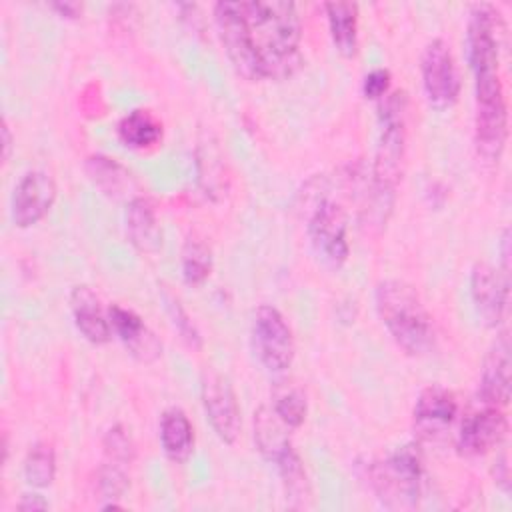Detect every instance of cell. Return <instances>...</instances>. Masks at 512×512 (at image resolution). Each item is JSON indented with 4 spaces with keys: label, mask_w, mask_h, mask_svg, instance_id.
I'll list each match as a JSON object with an SVG mask.
<instances>
[{
    "label": "cell",
    "mask_w": 512,
    "mask_h": 512,
    "mask_svg": "<svg viewBox=\"0 0 512 512\" xmlns=\"http://www.w3.org/2000/svg\"><path fill=\"white\" fill-rule=\"evenodd\" d=\"M214 22L232 66L246 80H284L302 64V24L292 2H218Z\"/></svg>",
    "instance_id": "1"
},
{
    "label": "cell",
    "mask_w": 512,
    "mask_h": 512,
    "mask_svg": "<svg viewBox=\"0 0 512 512\" xmlns=\"http://www.w3.org/2000/svg\"><path fill=\"white\" fill-rule=\"evenodd\" d=\"M406 110L408 98L404 90L386 94L380 104V136L372 166V208L370 216L382 226L392 210L396 186L402 174V158L406 148Z\"/></svg>",
    "instance_id": "2"
},
{
    "label": "cell",
    "mask_w": 512,
    "mask_h": 512,
    "mask_svg": "<svg viewBox=\"0 0 512 512\" xmlns=\"http://www.w3.org/2000/svg\"><path fill=\"white\" fill-rule=\"evenodd\" d=\"M374 300L384 328L406 354L424 356L434 348V322L414 286L404 280H382Z\"/></svg>",
    "instance_id": "3"
},
{
    "label": "cell",
    "mask_w": 512,
    "mask_h": 512,
    "mask_svg": "<svg viewBox=\"0 0 512 512\" xmlns=\"http://www.w3.org/2000/svg\"><path fill=\"white\" fill-rule=\"evenodd\" d=\"M424 484V458L416 444L396 448L384 460L370 466V486L390 510H412Z\"/></svg>",
    "instance_id": "4"
},
{
    "label": "cell",
    "mask_w": 512,
    "mask_h": 512,
    "mask_svg": "<svg viewBox=\"0 0 512 512\" xmlns=\"http://www.w3.org/2000/svg\"><path fill=\"white\" fill-rule=\"evenodd\" d=\"M474 84H476V114H474L476 154L488 164H498L508 138V106H506L504 86L498 72L476 76Z\"/></svg>",
    "instance_id": "5"
},
{
    "label": "cell",
    "mask_w": 512,
    "mask_h": 512,
    "mask_svg": "<svg viewBox=\"0 0 512 512\" xmlns=\"http://www.w3.org/2000/svg\"><path fill=\"white\" fill-rule=\"evenodd\" d=\"M502 18L492 4H474L466 24V58L476 76L498 72Z\"/></svg>",
    "instance_id": "6"
},
{
    "label": "cell",
    "mask_w": 512,
    "mask_h": 512,
    "mask_svg": "<svg viewBox=\"0 0 512 512\" xmlns=\"http://www.w3.org/2000/svg\"><path fill=\"white\" fill-rule=\"evenodd\" d=\"M252 342L260 362L270 372H284L294 360V336L282 312L270 304H262L252 316Z\"/></svg>",
    "instance_id": "7"
},
{
    "label": "cell",
    "mask_w": 512,
    "mask_h": 512,
    "mask_svg": "<svg viewBox=\"0 0 512 512\" xmlns=\"http://www.w3.org/2000/svg\"><path fill=\"white\" fill-rule=\"evenodd\" d=\"M420 72L428 104L434 110H450L460 96V76L446 40L434 38L426 44L420 60Z\"/></svg>",
    "instance_id": "8"
},
{
    "label": "cell",
    "mask_w": 512,
    "mask_h": 512,
    "mask_svg": "<svg viewBox=\"0 0 512 512\" xmlns=\"http://www.w3.org/2000/svg\"><path fill=\"white\" fill-rule=\"evenodd\" d=\"M308 238L316 256L326 266H342L350 252L344 208L332 200H320L308 220Z\"/></svg>",
    "instance_id": "9"
},
{
    "label": "cell",
    "mask_w": 512,
    "mask_h": 512,
    "mask_svg": "<svg viewBox=\"0 0 512 512\" xmlns=\"http://www.w3.org/2000/svg\"><path fill=\"white\" fill-rule=\"evenodd\" d=\"M200 398L206 418L224 444H234L240 434V406L230 380L206 368L200 378Z\"/></svg>",
    "instance_id": "10"
},
{
    "label": "cell",
    "mask_w": 512,
    "mask_h": 512,
    "mask_svg": "<svg viewBox=\"0 0 512 512\" xmlns=\"http://www.w3.org/2000/svg\"><path fill=\"white\" fill-rule=\"evenodd\" d=\"M56 182L46 170H28L14 186L10 200L12 222L18 228L38 224L56 200Z\"/></svg>",
    "instance_id": "11"
},
{
    "label": "cell",
    "mask_w": 512,
    "mask_h": 512,
    "mask_svg": "<svg viewBox=\"0 0 512 512\" xmlns=\"http://www.w3.org/2000/svg\"><path fill=\"white\" fill-rule=\"evenodd\" d=\"M508 274L502 270L478 262L470 272V296L478 318L488 326L496 328L504 322L508 310Z\"/></svg>",
    "instance_id": "12"
},
{
    "label": "cell",
    "mask_w": 512,
    "mask_h": 512,
    "mask_svg": "<svg viewBox=\"0 0 512 512\" xmlns=\"http://www.w3.org/2000/svg\"><path fill=\"white\" fill-rule=\"evenodd\" d=\"M458 416V400L452 390L432 384L424 388L414 404L412 420L420 440L436 442L446 436Z\"/></svg>",
    "instance_id": "13"
},
{
    "label": "cell",
    "mask_w": 512,
    "mask_h": 512,
    "mask_svg": "<svg viewBox=\"0 0 512 512\" xmlns=\"http://www.w3.org/2000/svg\"><path fill=\"white\" fill-rule=\"evenodd\" d=\"M506 432L508 420L502 408L482 404V408L464 416L456 436V448L462 456L468 458L482 456L496 448L504 440Z\"/></svg>",
    "instance_id": "14"
},
{
    "label": "cell",
    "mask_w": 512,
    "mask_h": 512,
    "mask_svg": "<svg viewBox=\"0 0 512 512\" xmlns=\"http://www.w3.org/2000/svg\"><path fill=\"white\" fill-rule=\"evenodd\" d=\"M478 400L498 408H504L510 400V340L506 332L496 336L494 344L484 356Z\"/></svg>",
    "instance_id": "15"
},
{
    "label": "cell",
    "mask_w": 512,
    "mask_h": 512,
    "mask_svg": "<svg viewBox=\"0 0 512 512\" xmlns=\"http://www.w3.org/2000/svg\"><path fill=\"white\" fill-rule=\"evenodd\" d=\"M108 318L112 324V332L122 340L126 350L140 362L150 364L160 358L162 344L156 334L144 324V320L130 308L120 304H110Z\"/></svg>",
    "instance_id": "16"
},
{
    "label": "cell",
    "mask_w": 512,
    "mask_h": 512,
    "mask_svg": "<svg viewBox=\"0 0 512 512\" xmlns=\"http://www.w3.org/2000/svg\"><path fill=\"white\" fill-rule=\"evenodd\" d=\"M70 310L78 332L92 344H106L112 336L108 312L90 286H74L70 292Z\"/></svg>",
    "instance_id": "17"
},
{
    "label": "cell",
    "mask_w": 512,
    "mask_h": 512,
    "mask_svg": "<svg viewBox=\"0 0 512 512\" xmlns=\"http://www.w3.org/2000/svg\"><path fill=\"white\" fill-rule=\"evenodd\" d=\"M126 232L130 242L144 254H154L162 246V230L154 206L144 196L130 198L126 206Z\"/></svg>",
    "instance_id": "18"
},
{
    "label": "cell",
    "mask_w": 512,
    "mask_h": 512,
    "mask_svg": "<svg viewBox=\"0 0 512 512\" xmlns=\"http://www.w3.org/2000/svg\"><path fill=\"white\" fill-rule=\"evenodd\" d=\"M160 446L174 464H184L194 450V426L184 410L168 408L160 418Z\"/></svg>",
    "instance_id": "19"
},
{
    "label": "cell",
    "mask_w": 512,
    "mask_h": 512,
    "mask_svg": "<svg viewBox=\"0 0 512 512\" xmlns=\"http://www.w3.org/2000/svg\"><path fill=\"white\" fill-rule=\"evenodd\" d=\"M86 172L90 180L110 198H126L134 188V180L128 168L104 154L90 156L86 160Z\"/></svg>",
    "instance_id": "20"
},
{
    "label": "cell",
    "mask_w": 512,
    "mask_h": 512,
    "mask_svg": "<svg viewBox=\"0 0 512 512\" xmlns=\"http://www.w3.org/2000/svg\"><path fill=\"white\" fill-rule=\"evenodd\" d=\"M324 10L336 50L342 56H354L358 48V6L352 2H328Z\"/></svg>",
    "instance_id": "21"
},
{
    "label": "cell",
    "mask_w": 512,
    "mask_h": 512,
    "mask_svg": "<svg viewBox=\"0 0 512 512\" xmlns=\"http://www.w3.org/2000/svg\"><path fill=\"white\" fill-rule=\"evenodd\" d=\"M288 426L276 416L272 406H260L254 412V440L260 450V454L274 462L278 454H282L290 444L288 438Z\"/></svg>",
    "instance_id": "22"
},
{
    "label": "cell",
    "mask_w": 512,
    "mask_h": 512,
    "mask_svg": "<svg viewBox=\"0 0 512 512\" xmlns=\"http://www.w3.org/2000/svg\"><path fill=\"white\" fill-rule=\"evenodd\" d=\"M122 144L134 150L150 148L162 138V122L150 110H132L116 126Z\"/></svg>",
    "instance_id": "23"
},
{
    "label": "cell",
    "mask_w": 512,
    "mask_h": 512,
    "mask_svg": "<svg viewBox=\"0 0 512 512\" xmlns=\"http://www.w3.org/2000/svg\"><path fill=\"white\" fill-rule=\"evenodd\" d=\"M196 158H198V178L200 184L204 186L208 196L224 194L228 188V176H226V162L224 156L218 148V142L206 134L198 140L196 148Z\"/></svg>",
    "instance_id": "24"
},
{
    "label": "cell",
    "mask_w": 512,
    "mask_h": 512,
    "mask_svg": "<svg viewBox=\"0 0 512 512\" xmlns=\"http://www.w3.org/2000/svg\"><path fill=\"white\" fill-rule=\"evenodd\" d=\"M274 466L280 474L286 500H290V506L304 508L306 500L310 498V484L298 452L292 446H288L282 454H278V458L274 460Z\"/></svg>",
    "instance_id": "25"
},
{
    "label": "cell",
    "mask_w": 512,
    "mask_h": 512,
    "mask_svg": "<svg viewBox=\"0 0 512 512\" xmlns=\"http://www.w3.org/2000/svg\"><path fill=\"white\" fill-rule=\"evenodd\" d=\"M272 410L290 430L302 426L306 412H308V402H306L304 390L298 384L288 382V380L278 382L274 386V394H272Z\"/></svg>",
    "instance_id": "26"
},
{
    "label": "cell",
    "mask_w": 512,
    "mask_h": 512,
    "mask_svg": "<svg viewBox=\"0 0 512 512\" xmlns=\"http://www.w3.org/2000/svg\"><path fill=\"white\" fill-rule=\"evenodd\" d=\"M24 478L32 488H48L56 478V452L48 442L30 446L24 458Z\"/></svg>",
    "instance_id": "27"
},
{
    "label": "cell",
    "mask_w": 512,
    "mask_h": 512,
    "mask_svg": "<svg viewBox=\"0 0 512 512\" xmlns=\"http://www.w3.org/2000/svg\"><path fill=\"white\" fill-rule=\"evenodd\" d=\"M212 272V250L198 238L188 236L182 246V278L190 286L202 284Z\"/></svg>",
    "instance_id": "28"
},
{
    "label": "cell",
    "mask_w": 512,
    "mask_h": 512,
    "mask_svg": "<svg viewBox=\"0 0 512 512\" xmlns=\"http://www.w3.org/2000/svg\"><path fill=\"white\" fill-rule=\"evenodd\" d=\"M102 448H104V456L108 462H116L122 466H130L136 456L134 440H132L130 432L126 430V426H122V424H114L112 428L106 430V434L102 438Z\"/></svg>",
    "instance_id": "29"
},
{
    "label": "cell",
    "mask_w": 512,
    "mask_h": 512,
    "mask_svg": "<svg viewBox=\"0 0 512 512\" xmlns=\"http://www.w3.org/2000/svg\"><path fill=\"white\" fill-rule=\"evenodd\" d=\"M128 484H130L128 466L108 462V460L102 462V466L98 468V490L104 498L108 500L120 498L126 492Z\"/></svg>",
    "instance_id": "30"
},
{
    "label": "cell",
    "mask_w": 512,
    "mask_h": 512,
    "mask_svg": "<svg viewBox=\"0 0 512 512\" xmlns=\"http://www.w3.org/2000/svg\"><path fill=\"white\" fill-rule=\"evenodd\" d=\"M164 298H166V304H168V312H170V316H172V322H174L176 330L182 334V338H184V340H186L190 346L198 348V346L202 344V340H200V334H198L196 326L192 324V320L188 318V314L184 312V308L180 306L178 298H174V296H170V294H164Z\"/></svg>",
    "instance_id": "31"
},
{
    "label": "cell",
    "mask_w": 512,
    "mask_h": 512,
    "mask_svg": "<svg viewBox=\"0 0 512 512\" xmlns=\"http://www.w3.org/2000/svg\"><path fill=\"white\" fill-rule=\"evenodd\" d=\"M390 72L386 68L370 70L362 80V92L370 100H382L390 90Z\"/></svg>",
    "instance_id": "32"
},
{
    "label": "cell",
    "mask_w": 512,
    "mask_h": 512,
    "mask_svg": "<svg viewBox=\"0 0 512 512\" xmlns=\"http://www.w3.org/2000/svg\"><path fill=\"white\" fill-rule=\"evenodd\" d=\"M18 508L20 510H26V512H36V510H46L48 508V502L44 500V496L36 494V492H28L22 496V500L18 502Z\"/></svg>",
    "instance_id": "33"
},
{
    "label": "cell",
    "mask_w": 512,
    "mask_h": 512,
    "mask_svg": "<svg viewBox=\"0 0 512 512\" xmlns=\"http://www.w3.org/2000/svg\"><path fill=\"white\" fill-rule=\"evenodd\" d=\"M50 6H52V10H56L62 18H78L80 12H82V4L70 2V0H66V2H52Z\"/></svg>",
    "instance_id": "34"
},
{
    "label": "cell",
    "mask_w": 512,
    "mask_h": 512,
    "mask_svg": "<svg viewBox=\"0 0 512 512\" xmlns=\"http://www.w3.org/2000/svg\"><path fill=\"white\" fill-rule=\"evenodd\" d=\"M2 160L4 162H8V158H10V152H12V142H14V138H12V132H10V126H8V122H6V118L2 120Z\"/></svg>",
    "instance_id": "35"
}]
</instances>
